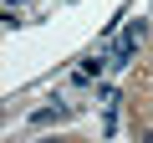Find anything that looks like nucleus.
<instances>
[{"mask_svg": "<svg viewBox=\"0 0 153 143\" xmlns=\"http://www.w3.org/2000/svg\"><path fill=\"white\" fill-rule=\"evenodd\" d=\"M143 31H148L143 21H128V31L112 41V66H128V61L138 56V41H143Z\"/></svg>", "mask_w": 153, "mask_h": 143, "instance_id": "nucleus-1", "label": "nucleus"}, {"mask_svg": "<svg viewBox=\"0 0 153 143\" xmlns=\"http://www.w3.org/2000/svg\"><path fill=\"white\" fill-rule=\"evenodd\" d=\"M61 118H66V107H41L31 123H36V128H46V123H61Z\"/></svg>", "mask_w": 153, "mask_h": 143, "instance_id": "nucleus-2", "label": "nucleus"}]
</instances>
